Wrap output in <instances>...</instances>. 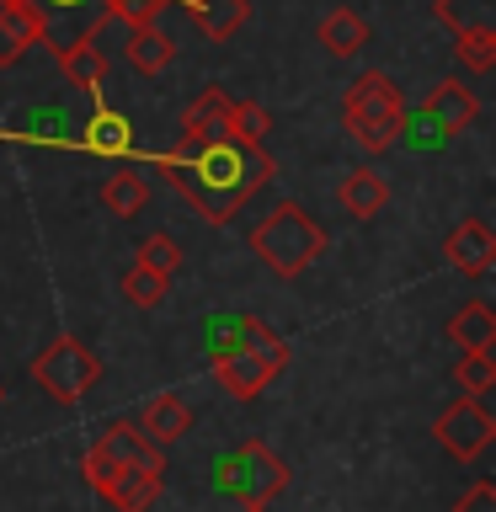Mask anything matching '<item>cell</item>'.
<instances>
[{
    "mask_svg": "<svg viewBox=\"0 0 496 512\" xmlns=\"http://www.w3.org/2000/svg\"><path fill=\"white\" fill-rule=\"evenodd\" d=\"M80 475L91 480V491L102 496L112 512H150V507L160 502V486H166V475L128 470V464H107L102 454H91V448H86V464H80Z\"/></svg>",
    "mask_w": 496,
    "mask_h": 512,
    "instance_id": "52a82bcc",
    "label": "cell"
},
{
    "mask_svg": "<svg viewBox=\"0 0 496 512\" xmlns=\"http://www.w3.org/2000/svg\"><path fill=\"white\" fill-rule=\"evenodd\" d=\"M443 336H448L459 352H491V336H496L491 304H486V299H470V304H464V310L443 326Z\"/></svg>",
    "mask_w": 496,
    "mask_h": 512,
    "instance_id": "44dd1931",
    "label": "cell"
},
{
    "mask_svg": "<svg viewBox=\"0 0 496 512\" xmlns=\"http://www.w3.org/2000/svg\"><path fill=\"white\" fill-rule=\"evenodd\" d=\"M166 294H171V278H166V272H155V267H144V262H134V267L123 272V299L139 304V310L166 304Z\"/></svg>",
    "mask_w": 496,
    "mask_h": 512,
    "instance_id": "4316f807",
    "label": "cell"
},
{
    "mask_svg": "<svg viewBox=\"0 0 496 512\" xmlns=\"http://www.w3.org/2000/svg\"><path fill=\"white\" fill-rule=\"evenodd\" d=\"M400 112H406V102H400L395 80L379 75V70H363L342 96V128L352 134V144H358L363 155L390 150L395 134H400Z\"/></svg>",
    "mask_w": 496,
    "mask_h": 512,
    "instance_id": "7a4b0ae2",
    "label": "cell"
},
{
    "mask_svg": "<svg viewBox=\"0 0 496 512\" xmlns=\"http://www.w3.org/2000/svg\"><path fill=\"white\" fill-rule=\"evenodd\" d=\"M251 251L262 256L278 278H299V272H310V262H320V251H326V230H320L299 203H278L251 230Z\"/></svg>",
    "mask_w": 496,
    "mask_h": 512,
    "instance_id": "3957f363",
    "label": "cell"
},
{
    "mask_svg": "<svg viewBox=\"0 0 496 512\" xmlns=\"http://www.w3.org/2000/svg\"><path fill=\"white\" fill-rule=\"evenodd\" d=\"M123 54H128V64H134L139 75H160V70L176 59V43H171L155 22H139V27H128Z\"/></svg>",
    "mask_w": 496,
    "mask_h": 512,
    "instance_id": "ffe728a7",
    "label": "cell"
},
{
    "mask_svg": "<svg viewBox=\"0 0 496 512\" xmlns=\"http://www.w3.org/2000/svg\"><path fill=\"white\" fill-rule=\"evenodd\" d=\"M240 512H267V502H246V507H240Z\"/></svg>",
    "mask_w": 496,
    "mask_h": 512,
    "instance_id": "836d02e7",
    "label": "cell"
},
{
    "mask_svg": "<svg viewBox=\"0 0 496 512\" xmlns=\"http://www.w3.org/2000/svg\"><path fill=\"white\" fill-rule=\"evenodd\" d=\"M454 512H496V486H491V480L470 486V491H464L459 502H454Z\"/></svg>",
    "mask_w": 496,
    "mask_h": 512,
    "instance_id": "d6a6232c",
    "label": "cell"
},
{
    "mask_svg": "<svg viewBox=\"0 0 496 512\" xmlns=\"http://www.w3.org/2000/svg\"><path fill=\"white\" fill-rule=\"evenodd\" d=\"M144 198H150V187H144V176H134V171H118L102 182V208L118 219H134L144 208Z\"/></svg>",
    "mask_w": 496,
    "mask_h": 512,
    "instance_id": "484cf974",
    "label": "cell"
},
{
    "mask_svg": "<svg viewBox=\"0 0 496 512\" xmlns=\"http://www.w3.org/2000/svg\"><path fill=\"white\" fill-rule=\"evenodd\" d=\"M315 38H320V48H326V54L352 59V54H363V48H368V22H363L352 6H331L326 16H320Z\"/></svg>",
    "mask_w": 496,
    "mask_h": 512,
    "instance_id": "ac0fdd59",
    "label": "cell"
},
{
    "mask_svg": "<svg viewBox=\"0 0 496 512\" xmlns=\"http://www.w3.org/2000/svg\"><path fill=\"white\" fill-rule=\"evenodd\" d=\"M160 6H166V0H102V11H112V16H118V22H128V27L155 22Z\"/></svg>",
    "mask_w": 496,
    "mask_h": 512,
    "instance_id": "1f68e13d",
    "label": "cell"
},
{
    "mask_svg": "<svg viewBox=\"0 0 496 512\" xmlns=\"http://www.w3.org/2000/svg\"><path fill=\"white\" fill-rule=\"evenodd\" d=\"M454 59L464 64V70L486 75L496 64V32H454Z\"/></svg>",
    "mask_w": 496,
    "mask_h": 512,
    "instance_id": "83f0119b",
    "label": "cell"
},
{
    "mask_svg": "<svg viewBox=\"0 0 496 512\" xmlns=\"http://www.w3.org/2000/svg\"><path fill=\"white\" fill-rule=\"evenodd\" d=\"M187 11H192V27L208 43H230L251 22V0H187Z\"/></svg>",
    "mask_w": 496,
    "mask_h": 512,
    "instance_id": "e0dca14e",
    "label": "cell"
},
{
    "mask_svg": "<svg viewBox=\"0 0 496 512\" xmlns=\"http://www.w3.org/2000/svg\"><path fill=\"white\" fill-rule=\"evenodd\" d=\"M427 112L448 128V134H470V128L480 123V96L464 86L459 75H448V80H438V86H432Z\"/></svg>",
    "mask_w": 496,
    "mask_h": 512,
    "instance_id": "5bb4252c",
    "label": "cell"
},
{
    "mask_svg": "<svg viewBox=\"0 0 496 512\" xmlns=\"http://www.w3.org/2000/svg\"><path fill=\"white\" fill-rule=\"evenodd\" d=\"M256 326H262V315H246V310H219V315H208L203 320V352H208V363H219V358H230L235 347H246Z\"/></svg>",
    "mask_w": 496,
    "mask_h": 512,
    "instance_id": "2e32d148",
    "label": "cell"
},
{
    "mask_svg": "<svg viewBox=\"0 0 496 512\" xmlns=\"http://www.w3.org/2000/svg\"><path fill=\"white\" fill-rule=\"evenodd\" d=\"M160 171L208 224H230L272 182V155L240 139H182L171 155H160Z\"/></svg>",
    "mask_w": 496,
    "mask_h": 512,
    "instance_id": "6da1fadb",
    "label": "cell"
},
{
    "mask_svg": "<svg viewBox=\"0 0 496 512\" xmlns=\"http://www.w3.org/2000/svg\"><path fill=\"white\" fill-rule=\"evenodd\" d=\"M32 11L43 16V43L59 32V22H75V38L102 16V0H32Z\"/></svg>",
    "mask_w": 496,
    "mask_h": 512,
    "instance_id": "d4e9b609",
    "label": "cell"
},
{
    "mask_svg": "<svg viewBox=\"0 0 496 512\" xmlns=\"http://www.w3.org/2000/svg\"><path fill=\"white\" fill-rule=\"evenodd\" d=\"M272 128V112L262 102H230V139L240 144H262Z\"/></svg>",
    "mask_w": 496,
    "mask_h": 512,
    "instance_id": "f1b7e54d",
    "label": "cell"
},
{
    "mask_svg": "<svg viewBox=\"0 0 496 512\" xmlns=\"http://www.w3.org/2000/svg\"><path fill=\"white\" fill-rule=\"evenodd\" d=\"M134 427L155 448H171V443H182L187 432H192V406H187L182 395H155V400H144V411H139Z\"/></svg>",
    "mask_w": 496,
    "mask_h": 512,
    "instance_id": "4fadbf2b",
    "label": "cell"
},
{
    "mask_svg": "<svg viewBox=\"0 0 496 512\" xmlns=\"http://www.w3.org/2000/svg\"><path fill=\"white\" fill-rule=\"evenodd\" d=\"M342 208H347L352 219H379L384 208H390V182H384L374 166L347 171V182H342Z\"/></svg>",
    "mask_w": 496,
    "mask_h": 512,
    "instance_id": "d6986e66",
    "label": "cell"
},
{
    "mask_svg": "<svg viewBox=\"0 0 496 512\" xmlns=\"http://www.w3.org/2000/svg\"><path fill=\"white\" fill-rule=\"evenodd\" d=\"M491 406H486V395H459L454 406H443L438 411V422H432V438H438V448L448 459H459V464H470L486 454V443H491Z\"/></svg>",
    "mask_w": 496,
    "mask_h": 512,
    "instance_id": "ba28073f",
    "label": "cell"
},
{
    "mask_svg": "<svg viewBox=\"0 0 496 512\" xmlns=\"http://www.w3.org/2000/svg\"><path fill=\"white\" fill-rule=\"evenodd\" d=\"M454 384L464 395H491V352H459Z\"/></svg>",
    "mask_w": 496,
    "mask_h": 512,
    "instance_id": "f546056e",
    "label": "cell"
},
{
    "mask_svg": "<svg viewBox=\"0 0 496 512\" xmlns=\"http://www.w3.org/2000/svg\"><path fill=\"white\" fill-rule=\"evenodd\" d=\"M448 32H496V0H432Z\"/></svg>",
    "mask_w": 496,
    "mask_h": 512,
    "instance_id": "cb8c5ba5",
    "label": "cell"
},
{
    "mask_svg": "<svg viewBox=\"0 0 496 512\" xmlns=\"http://www.w3.org/2000/svg\"><path fill=\"white\" fill-rule=\"evenodd\" d=\"M86 150H96V155H123L128 144H134V128H128V118L123 112H112V107H96L91 112V123H86Z\"/></svg>",
    "mask_w": 496,
    "mask_h": 512,
    "instance_id": "603a6c76",
    "label": "cell"
},
{
    "mask_svg": "<svg viewBox=\"0 0 496 512\" xmlns=\"http://www.w3.org/2000/svg\"><path fill=\"white\" fill-rule=\"evenodd\" d=\"M443 262L459 272V278H486L496 262V235L486 219H459L443 240Z\"/></svg>",
    "mask_w": 496,
    "mask_h": 512,
    "instance_id": "30bf717a",
    "label": "cell"
},
{
    "mask_svg": "<svg viewBox=\"0 0 496 512\" xmlns=\"http://www.w3.org/2000/svg\"><path fill=\"white\" fill-rule=\"evenodd\" d=\"M91 454H102L107 464H128V470H150V475H166V448H155L134 422H107L102 438L91 443Z\"/></svg>",
    "mask_w": 496,
    "mask_h": 512,
    "instance_id": "9c48e42d",
    "label": "cell"
},
{
    "mask_svg": "<svg viewBox=\"0 0 496 512\" xmlns=\"http://www.w3.org/2000/svg\"><path fill=\"white\" fill-rule=\"evenodd\" d=\"M230 102L224 86H203L182 112V139H230Z\"/></svg>",
    "mask_w": 496,
    "mask_h": 512,
    "instance_id": "9a60e30c",
    "label": "cell"
},
{
    "mask_svg": "<svg viewBox=\"0 0 496 512\" xmlns=\"http://www.w3.org/2000/svg\"><path fill=\"white\" fill-rule=\"evenodd\" d=\"M96 22H102V16H96ZM96 22L80 32L75 43L54 48L64 80H75L80 91H96V86H102V70H107V48H102V27H96Z\"/></svg>",
    "mask_w": 496,
    "mask_h": 512,
    "instance_id": "7c38bea8",
    "label": "cell"
},
{
    "mask_svg": "<svg viewBox=\"0 0 496 512\" xmlns=\"http://www.w3.org/2000/svg\"><path fill=\"white\" fill-rule=\"evenodd\" d=\"M139 262H144V267H155V272H166V278H171V272L182 267V246H176L171 235H150V240L139 246Z\"/></svg>",
    "mask_w": 496,
    "mask_h": 512,
    "instance_id": "4dcf8cb0",
    "label": "cell"
},
{
    "mask_svg": "<svg viewBox=\"0 0 496 512\" xmlns=\"http://www.w3.org/2000/svg\"><path fill=\"white\" fill-rule=\"evenodd\" d=\"M96 379H102V358L80 336H59V342H48L32 358V384L48 390L59 406H75L86 390H96Z\"/></svg>",
    "mask_w": 496,
    "mask_h": 512,
    "instance_id": "8992f818",
    "label": "cell"
},
{
    "mask_svg": "<svg viewBox=\"0 0 496 512\" xmlns=\"http://www.w3.org/2000/svg\"><path fill=\"white\" fill-rule=\"evenodd\" d=\"M0 400H6V384H0Z\"/></svg>",
    "mask_w": 496,
    "mask_h": 512,
    "instance_id": "e575fe53",
    "label": "cell"
},
{
    "mask_svg": "<svg viewBox=\"0 0 496 512\" xmlns=\"http://www.w3.org/2000/svg\"><path fill=\"white\" fill-rule=\"evenodd\" d=\"M214 475H219V491L235 496L240 507H246V502H272L278 491H288V464L272 454L262 438L235 443L230 454L214 464Z\"/></svg>",
    "mask_w": 496,
    "mask_h": 512,
    "instance_id": "277c9868",
    "label": "cell"
},
{
    "mask_svg": "<svg viewBox=\"0 0 496 512\" xmlns=\"http://www.w3.org/2000/svg\"><path fill=\"white\" fill-rule=\"evenodd\" d=\"M38 43H43V16L32 11V0H0V70L22 64Z\"/></svg>",
    "mask_w": 496,
    "mask_h": 512,
    "instance_id": "8fae6325",
    "label": "cell"
},
{
    "mask_svg": "<svg viewBox=\"0 0 496 512\" xmlns=\"http://www.w3.org/2000/svg\"><path fill=\"white\" fill-rule=\"evenodd\" d=\"M448 128L432 118L427 107H416V112H400V134H395V144H406V150H416V155H438V150H448Z\"/></svg>",
    "mask_w": 496,
    "mask_h": 512,
    "instance_id": "7402d4cb",
    "label": "cell"
},
{
    "mask_svg": "<svg viewBox=\"0 0 496 512\" xmlns=\"http://www.w3.org/2000/svg\"><path fill=\"white\" fill-rule=\"evenodd\" d=\"M208 368H214L219 384H224L235 400H256V395H262L267 384L288 368V342L262 320L246 347H235L230 358H219V363H208Z\"/></svg>",
    "mask_w": 496,
    "mask_h": 512,
    "instance_id": "5b68a950",
    "label": "cell"
}]
</instances>
